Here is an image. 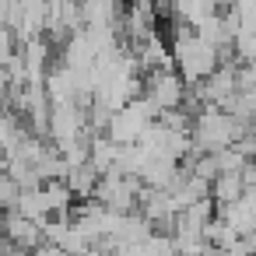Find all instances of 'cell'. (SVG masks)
I'll return each mask as SVG.
<instances>
[{"instance_id":"obj_1","label":"cell","mask_w":256,"mask_h":256,"mask_svg":"<svg viewBox=\"0 0 256 256\" xmlns=\"http://www.w3.org/2000/svg\"><path fill=\"white\" fill-rule=\"evenodd\" d=\"M154 102L158 106H168V109L179 106L182 102V81L179 78H162L158 81V92H154Z\"/></svg>"}]
</instances>
